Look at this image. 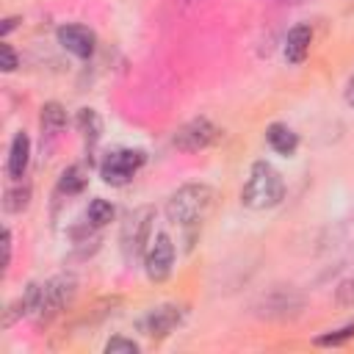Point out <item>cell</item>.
Returning <instances> with one entry per match:
<instances>
[{
  "mask_svg": "<svg viewBox=\"0 0 354 354\" xmlns=\"http://www.w3.org/2000/svg\"><path fill=\"white\" fill-rule=\"evenodd\" d=\"M213 199H216V191L205 183L180 185L171 194V199L166 202V216L177 227H199L205 221V216L210 213Z\"/></svg>",
  "mask_w": 354,
  "mask_h": 354,
  "instance_id": "cell-1",
  "label": "cell"
},
{
  "mask_svg": "<svg viewBox=\"0 0 354 354\" xmlns=\"http://www.w3.org/2000/svg\"><path fill=\"white\" fill-rule=\"evenodd\" d=\"M282 196H285V183H282L279 171L266 160L252 163L249 180L241 191V202L252 210H266V207L279 205Z\"/></svg>",
  "mask_w": 354,
  "mask_h": 354,
  "instance_id": "cell-2",
  "label": "cell"
},
{
  "mask_svg": "<svg viewBox=\"0 0 354 354\" xmlns=\"http://www.w3.org/2000/svg\"><path fill=\"white\" fill-rule=\"evenodd\" d=\"M75 293H77V279L72 274H58V277L47 279L41 285V296H39V307H36L33 318L39 324L53 321L58 313H64L72 304Z\"/></svg>",
  "mask_w": 354,
  "mask_h": 354,
  "instance_id": "cell-3",
  "label": "cell"
},
{
  "mask_svg": "<svg viewBox=\"0 0 354 354\" xmlns=\"http://www.w3.org/2000/svg\"><path fill=\"white\" fill-rule=\"evenodd\" d=\"M152 216L155 210L149 205L133 210L122 227V252L127 260H136L147 252V243H149V227H152Z\"/></svg>",
  "mask_w": 354,
  "mask_h": 354,
  "instance_id": "cell-4",
  "label": "cell"
},
{
  "mask_svg": "<svg viewBox=\"0 0 354 354\" xmlns=\"http://www.w3.org/2000/svg\"><path fill=\"white\" fill-rule=\"evenodd\" d=\"M147 155L141 149H116L111 155H105V160L100 163V177L108 185H127L133 180V174L144 166Z\"/></svg>",
  "mask_w": 354,
  "mask_h": 354,
  "instance_id": "cell-5",
  "label": "cell"
},
{
  "mask_svg": "<svg viewBox=\"0 0 354 354\" xmlns=\"http://www.w3.org/2000/svg\"><path fill=\"white\" fill-rule=\"evenodd\" d=\"M216 138H218V127L210 119L196 116V119H191V122L177 127V133L171 136V144L180 152H199V149L210 147Z\"/></svg>",
  "mask_w": 354,
  "mask_h": 354,
  "instance_id": "cell-6",
  "label": "cell"
},
{
  "mask_svg": "<svg viewBox=\"0 0 354 354\" xmlns=\"http://www.w3.org/2000/svg\"><path fill=\"white\" fill-rule=\"evenodd\" d=\"M171 266H174V243L166 232H158L144 252V271L152 282H163L171 274Z\"/></svg>",
  "mask_w": 354,
  "mask_h": 354,
  "instance_id": "cell-7",
  "label": "cell"
},
{
  "mask_svg": "<svg viewBox=\"0 0 354 354\" xmlns=\"http://www.w3.org/2000/svg\"><path fill=\"white\" fill-rule=\"evenodd\" d=\"M180 321H183V310H180L177 304H160V307L149 310V313L138 321V326H141V332L149 335V337H166Z\"/></svg>",
  "mask_w": 354,
  "mask_h": 354,
  "instance_id": "cell-8",
  "label": "cell"
},
{
  "mask_svg": "<svg viewBox=\"0 0 354 354\" xmlns=\"http://www.w3.org/2000/svg\"><path fill=\"white\" fill-rule=\"evenodd\" d=\"M58 44L66 53H72L75 58H91L94 44H97V36L86 25H61L58 28Z\"/></svg>",
  "mask_w": 354,
  "mask_h": 354,
  "instance_id": "cell-9",
  "label": "cell"
},
{
  "mask_svg": "<svg viewBox=\"0 0 354 354\" xmlns=\"http://www.w3.org/2000/svg\"><path fill=\"white\" fill-rule=\"evenodd\" d=\"M28 160H30V138L25 130L14 133L11 138V149H8V163H6V171L11 180H19L28 169Z\"/></svg>",
  "mask_w": 354,
  "mask_h": 354,
  "instance_id": "cell-10",
  "label": "cell"
},
{
  "mask_svg": "<svg viewBox=\"0 0 354 354\" xmlns=\"http://www.w3.org/2000/svg\"><path fill=\"white\" fill-rule=\"evenodd\" d=\"M310 41H313V30L310 25H293L285 36V58L290 64H301L310 53Z\"/></svg>",
  "mask_w": 354,
  "mask_h": 354,
  "instance_id": "cell-11",
  "label": "cell"
},
{
  "mask_svg": "<svg viewBox=\"0 0 354 354\" xmlns=\"http://www.w3.org/2000/svg\"><path fill=\"white\" fill-rule=\"evenodd\" d=\"M299 307H301V296H296L293 290H277L268 299H263V315L268 318H285Z\"/></svg>",
  "mask_w": 354,
  "mask_h": 354,
  "instance_id": "cell-12",
  "label": "cell"
},
{
  "mask_svg": "<svg viewBox=\"0 0 354 354\" xmlns=\"http://www.w3.org/2000/svg\"><path fill=\"white\" fill-rule=\"evenodd\" d=\"M266 141H268V147L274 149V152H279V155H293L296 152V147H299V136L288 127V124H279V122H274V124H268V130H266Z\"/></svg>",
  "mask_w": 354,
  "mask_h": 354,
  "instance_id": "cell-13",
  "label": "cell"
},
{
  "mask_svg": "<svg viewBox=\"0 0 354 354\" xmlns=\"http://www.w3.org/2000/svg\"><path fill=\"white\" fill-rule=\"evenodd\" d=\"M88 183V174L83 166H66L58 177V191L61 194H80Z\"/></svg>",
  "mask_w": 354,
  "mask_h": 354,
  "instance_id": "cell-14",
  "label": "cell"
},
{
  "mask_svg": "<svg viewBox=\"0 0 354 354\" xmlns=\"http://www.w3.org/2000/svg\"><path fill=\"white\" fill-rule=\"evenodd\" d=\"M64 124H66V111L58 102H44L41 105V130L55 136L64 130Z\"/></svg>",
  "mask_w": 354,
  "mask_h": 354,
  "instance_id": "cell-15",
  "label": "cell"
},
{
  "mask_svg": "<svg viewBox=\"0 0 354 354\" xmlns=\"http://www.w3.org/2000/svg\"><path fill=\"white\" fill-rule=\"evenodd\" d=\"M28 199H30V188L22 185V183H17V185H11V188L3 194V207H6L8 213H22V210L28 207Z\"/></svg>",
  "mask_w": 354,
  "mask_h": 354,
  "instance_id": "cell-16",
  "label": "cell"
},
{
  "mask_svg": "<svg viewBox=\"0 0 354 354\" xmlns=\"http://www.w3.org/2000/svg\"><path fill=\"white\" fill-rule=\"evenodd\" d=\"M100 116H97V111H91V108H80L77 111V130L86 136V141L88 144H94L97 138H100Z\"/></svg>",
  "mask_w": 354,
  "mask_h": 354,
  "instance_id": "cell-17",
  "label": "cell"
},
{
  "mask_svg": "<svg viewBox=\"0 0 354 354\" xmlns=\"http://www.w3.org/2000/svg\"><path fill=\"white\" fill-rule=\"evenodd\" d=\"M86 216H88V224H94V227H105V224L113 218V205H111L108 199H91Z\"/></svg>",
  "mask_w": 354,
  "mask_h": 354,
  "instance_id": "cell-18",
  "label": "cell"
},
{
  "mask_svg": "<svg viewBox=\"0 0 354 354\" xmlns=\"http://www.w3.org/2000/svg\"><path fill=\"white\" fill-rule=\"evenodd\" d=\"M351 337H354V324H346L343 329L318 335V337H315V346H340V343H346V340H351Z\"/></svg>",
  "mask_w": 354,
  "mask_h": 354,
  "instance_id": "cell-19",
  "label": "cell"
},
{
  "mask_svg": "<svg viewBox=\"0 0 354 354\" xmlns=\"http://www.w3.org/2000/svg\"><path fill=\"white\" fill-rule=\"evenodd\" d=\"M105 351L108 354H138V343L127 340V337H111L105 343Z\"/></svg>",
  "mask_w": 354,
  "mask_h": 354,
  "instance_id": "cell-20",
  "label": "cell"
},
{
  "mask_svg": "<svg viewBox=\"0 0 354 354\" xmlns=\"http://www.w3.org/2000/svg\"><path fill=\"white\" fill-rule=\"evenodd\" d=\"M335 301H337V304H354V277L337 285V293H335Z\"/></svg>",
  "mask_w": 354,
  "mask_h": 354,
  "instance_id": "cell-21",
  "label": "cell"
},
{
  "mask_svg": "<svg viewBox=\"0 0 354 354\" xmlns=\"http://www.w3.org/2000/svg\"><path fill=\"white\" fill-rule=\"evenodd\" d=\"M0 50H3V72H14L17 69V53L8 44H3Z\"/></svg>",
  "mask_w": 354,
  "mask_h": 354,
  "instance_id": "cell-22",
  "label": "cell"
},
{
  "mask_svg": "<svg viewBox=\"0 0 354 354\" xmlns=\"http://www.w3.org/2000/svg\"><path fill=\"white\" fill-rule=\"evenodd\" d=\"M8 263H11V232L3 230V271L8 268Z\"/></svg>",
  "mask_w": 354,
  "mask_h": 354,
  "instance_id": "cell-23",
  "label": "cell"
},
{
  "mask_svg": "<svg viewBox=\"0 0 354 354\" xmlns=\"http://www.w3.org/2000/svg\"><path fill=\"white\" fill-rule=\"evenodd\" d=\"M346 102L348 105H354V75L348 77V83H346Z\"/></svg>",
  "mask_w": 354,
  "mask_h": 354,
  "instance_id": "cell-24",
  "label": "cell"
},
{
  "mask_svg": "<svg viewBox=\"0 0 354 354\" xmlns=\"http://www.w3.org/2000/svg\"><path fill=\"white\" fill-rule=\"evenodd\" d=\"M17 22H19V19H17V17H8V19H6V22H3V36H8V33H11V30H14V28H17Z\"/></svg>",
  "mask_w": 354,
  "mask_h": 354,
  "instance_id": "cell-25",
  "label": "cell"
}]
</instances>
